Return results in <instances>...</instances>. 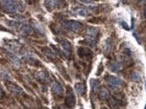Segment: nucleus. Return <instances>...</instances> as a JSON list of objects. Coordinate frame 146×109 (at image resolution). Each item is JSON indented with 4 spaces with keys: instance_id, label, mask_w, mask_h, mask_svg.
<instances>
[{
    "instance_id": "1",
    "label": "nucleus",
    "mask_w": 146,
    "mask_h": 109,
    "mask_svg": "<svg viewBox=\"0 0 146 109\" xmlns=\"http://www.w3.org/2000/svg\"><path fill=\"white\" fill-rule=\"evenodd\" d=\"M0 10L5 13H14L17 10V7L14 0H0Z\"/></svg>"
},
{
    "instance_id": "2",
    "label": "nucleus",
    "mask_w": 146,
    "mask_h": 109,
    "mask_svg": "<svg viewBox=\"0 0 146 109\" xmlns=\"http://www.w3.org/2000/svg\"><path fill=\"white\" fill-rule=\"evenodd\" d=\"M98 30L94 27H90L88 28L86 32V40L87 43L90 46L94 47L96 45L97 38L98 35Z\"/></svg>"
},
{
    "instance_id": "3",
    "label": "nucleus",
    "mask_w": 146,
    "mask_h": 109,
    "mask_svg": "<svg viewBox=\"0 0 146 109\" xmlns=\"http://www.w3.org/2000/svg\"><path fill=\"white\" fill-rule=\"evenodd\" d=\"M75 96L73 93V91L70 87H68L67 88L66 97L65 99V104L68 108H72L75 106Z\"/></svg>"
},
{
    "instance_id": "4",
    "label": "nucleus",
    "mask_w": 146,
    "mask_h": 109,
    "mask_svg": "<svg viewBox=\"0 0 146 109\" xmlns=\"http://www.w3.org/2000/svg\"><path fill=\"white\" fill-rule=\"evenodd\" d=\"M63 26L72 31H77L82 27L81 23L75 21H68L63 23Z\"/></svg>"
},
{
    "instance_id": "5",
    "label": "nucleus",
    "mask_w": 146,
    "mask_h": 109,
    "mask_svg": "<svg viewBox=\"0 0 146 109\" xmlns=\"http://www.w3.org/2000/svg\"><path fill=\"white\" fill-rule=\"evenodd\" d=\"M60 45L62 48V52L66 57H68L71 55L72 52V46L70 43L66 39H62L60 41Z\"/></svg>"
},
{
    "instance_id": "6",
    "label": "nucleus",
    "mask_w": 146,
    "mask_h": 109,
    "mask_svg": "<svg viewBox=\"0 0 146 109\" xmlns=\"http://www.w3.org/2000/svg\"><path fill=\"white\" fill-rule=\"evenodd\" d=\"M52 90L53 94H54L55 96H62L63 94V89L62 85L60 84L59 83H54L52 85Z\"/></svg>"
},
{
    "instance_id": "7",
    "label": "nucleus",
    "mask_w": 146,
    "mask_h": 109,
    "mask_svg": "<svg viewBox=\"0 0 146 109\" xmlns=\"http://www.w3.org/2000/svg\"><path fill=\"white\" fill-rule=\"evenodd\" d=\"M59 4L58 0H45V6L47 10L52 11L58 7Z\"/></svg>"
},
{
    "instance_id": "8",
    "label": "nucleus",
    "mask_w": 146,
    "mask_h": 109,
    "mask_svg": "<svg viewBox=\"0 0 146 109\" xmlns=\"http://www.w3.org/2000/svg\"><path fill=\"white\" fill-rule=\"evenodd\" d=\"M78 54L81 58H91L92 56V52L88 49H85L83 48H79L78 50Z\"/></svg>"
},
{
    "instance_id": "9",
    "label": "nucleus",
    "mask_w": 146,
    "mask_h": 109,
    "mask_svg": "<svg viewBox=\"0 0 146 109\" xmlns=\"http://www.w3.org/2000/svg\"><path fill=\"white\" fill-rule=\"evenodd\" d=\"M7 87H8V89L10 92H12V93L16 94H21V92H23V90L22 89L20 88V87L17 86V85L15 84H13L12 83H6Z\"/></svg>"
},
{
    "instance_id": "10",
    "label": "nucleus",
    "mask_w": 146,
    "mask_h": 109,
    "mask_svg": "<svg viewBox=\"0 0 146 109\" xmlns=\"http://www.w3.org/2000/svg\"><path fill=\"white\" fill-rule=\"evenodd\" d=\"M106 81L110 84L113 85H118L121 83V81L120 79L116 77H113V76H108V77H106Z\"/></svg>"
},
{
    "instance_id": "11",
    "label": "nucleus",
    "mask_w": 146,
    "mask_h": 109,
    "mask_svg": "<svg viewBox=\"0 0 146 109\" xmlns=\"http://www.w3.org/2000/svg\"><path fill=\"white\" fill-rule=\"evenodd\" d=\"M111 48H112V41L111 39L108 38L107 40H106L104 45L103 47V51L104 53L105 54H108L110 53L111 50Z\"/></svg>"
},
{
    "instance_id": "12",
    "label": "nucleus",
    "mask_w": 146,
    "mask_h": 109,
    "mask_svg": "<svg viewBox=\"0 0 146 109\" xmlns=\"http://www.w3.org/2000/svg\"><path fill=\"white\" fill-rule=\"evenodd\" d=\"M75 89L76 92L78 94H81V95L83 94L85 92V86L82 83H76L75 85Z\"/></svg>"
},
{
    "instance_id": "13",
    "label": "nucleus",
    "mask_w": 146,
    "mask_h": 109,
    "mask_svg": "<svg viewBox=\"0 0 146 109\" xmlns=\"http://www.w3.org/2000/svg\"><path fill=\"white\" fill-rule=\"evenodd\" d=\"M109 96H110L109 92L106 90V89H104V90L100 91L99 94V98L101 100H104L108 99Z\"/></svg>"
},
{
    "instance_id": "14",
    "label": "nucleus",
    "mask_w": 146,
    "mask_h": 109,
    "mask_svg": "<svg viewBox=\"0 0 146 109\" xmlns=\"http://www.w3.org/2000/svg\"><path fill=\"white\" fill-rule=\"evenodd\" d=\"M98 85H99V83H98V81L95 79H92L91 81V89H92L93 91L97 90V89L98 88Z\"/></svg>"
},
{
    "instance_id": "15",
    "label": "nucleus",
    "mask_w": 146,
    "mask_h": 109,
    "mask_svg": "<svg viewBox=\"0 0 146 109\" xmlns=\"http://www.w3.org/2000/svg\"><path fill=\"white\" fill-rule=\"evenodd\" d=\"M76 13L78 14H79V15L81 16H87L88 15V12L86 10H85V9L83 8H78L76 10Z\"/></svg>"
},
{
    "instance_id": "16",
    "label": "nucleus",
    "mask_w": 146,
    "mask_h": 109,
    "mask_svg": "<svg viewBox=\"0 0 146 109\" xmlns=\"http://www.w3.org/2000/svg\"><path fill=\"white\" fill-rule=\"evenodd\" d=\"M110 68L111 70H112L113 72H117V70H118V65L116 64V63H112V64H110Z\"/></svg>"
},
{
    "instance_id": "17",
    "label": "nucleus",
    "mask_w": 146,
    "mask_h": 109,
    "mask_svg": "<svg viewBox=\"0 0 146 109\" xmlns=\"http://www.w3.org/2000/svg\"><path fill=\"white\" fill-rule=\"evenodd\" d=\"M34 27H35V29L38 32L40 33H41V34H43V35H44V33H45L44 31H43V28H42V27L40 26L39 25L36 24V23H35Z\"/></svg>"
},
{
    "instance_id": "18",
    "label": "nucleus",
    "mask_w": 146,
    "mask_h": 109,
    "mask_svg": "<svg viewBox=\"0 0 146 109\" xmlns=\"http://www.w3.org/2000/svg\"><path fill=\"white\" fill-rule=\"evenodd\" d=\"M131 79H132L133 81H138V80H139V76L137 73H133L132 75H131Z\"/></svg>"
},
{
    "instance_id": "19",
    "label": "nucleus",
    "mask_w": 146,
    "mask_h": 109,
    "mask_svg": "<svg viewBox=\"0 0 146 109\" xmlns=\"http://www.w3.org/2000/svg\"><path fill=\"white\" fill-rule=\"evenodd\" d=\"M79 1H81V2H83L85 3H89L92 2L93 0H79Z\"/></svg>"
},
{
    "instance_id": "20",
    "label": "nucleus",
    "mask_w": 146,
    "mask_h": 109,
    "mask_svg": "<svg viewBox=\"0 0 146 109\" xmlns=\"http://www.w3.org/2000/svg\"><path fill=\"white\" fill-rule=\"evenodd\" d=\"M36 1H37V0H25V1H27L28 3H33Z\"/></svg>"
},
{
    "instance_id": "21",
    "label": "nucleus",
    "mask_w": 146,
    "mask_h": 109,
    "mask_svg": "<svg viewBox=\"0 0 146 109\" xmlns=\"http://www.w3.org/2000/svg\"><path fill=\"white\" fill-rule=\"evenodd\" d=\"M2 95H3V91H2V90H1V88H0V98H1V96H2Z\"/></svg>"
},
{
    "instance_id": "22",
    "label": "nucleus",
    "mask_w": 146,
    "mask_h": 109,
    "mask_svg": "<svg viewBox=\"0 0 146 109\" xmlns=\"http://www.w3.org/2000/svg\"><path fill=\"white\" fill-rule=\"evenodd\" d=\"M120 1H123V2H125V1H127V0H120Z\"/></svg>"
},
{
    "instance_id": "23",
    "label": "nucleus",
    "mask_w": 146,
    "mask_h": 109,
    "mask_svg": "<svg viewBox=\"0 0 146 109\" xmlns=\"http://www.w3.org/2000/svg\"><path fill=\"white\" fill-rule=\"evenodd\" d=\"M140 1H145L146 2V0H140Z\"/></svg>"
},
{
    "instance_id": "24",
    "label": "nucleus",
    "mask_w": 146,
    "mask_h": 109,
    "mask_svg": "<svg viewBox=\"0 0 146 109\" xmlns=\"http://www.w3.org/2000/svg\"><path fill=\"white\" fill-rule=\"evenodd\" d=\"M145 16H146V8H145Z\"/></svg>"
},
{
    "instance_id": "25",
    "label": "nucleus",
    "mask_w": 146,
    "mask_h": 109,
    "mask_svg": "<svg viewBox=\"0 0 146 109\" xmlns=\"http://www.w3.org/2000/svg\"><path fill=\"white\" fill-rule=\"evenodd\" d=\"M102 109H106V108H102Z\"/></svg>"
},
{
    "instance_id": "26",
    "label": "nucleus",
    "mask_w": 146,
    "mask_h": 109,
    "mask_svg": "<svg viewBox=\"0 0 146 109\" xmlns=\"http://www.w3.org/2000/svg\"><path fill=\"white\" fill-rule=\"evenodd\" d=\"M44 109H48V108H45Z\"/></svg>"
},
{
    "instance_id": "27",
    "label": "nucleus",
    "mask_w": 146,
    "mask_h": 109,
    "mask_svg": "<svg viewBox=\"0 0 146 109\" xmlns=\"http://www.w3.org/2000/svg\"><path fill=\"white\" fill-rule=\"evenodd\" d=\"M145 109H146V106H145Z\"/></svg>"
}]
</instances>
